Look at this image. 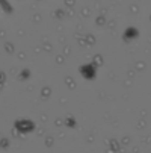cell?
I'll return each instance as SVG.
<instances>
[{"instance_id":"6da1fadb","label":"cell","mask_w":151,"mask_h":153,"mask_svg":"<svg viewBox=\"0 0 151 153\" xmlns=\"http://www.w3.org/2000/svg\"><path fill=\"white\" fill-rule=\"evenodd\" d=\"M15 127L20 130V132L27 134V132H30V130H33L35 123L30 121V120H20V121H15Z\"/></svg>"},{"instance_id":"7a4b0ae2","label":"cell","mask_w":151,"mask_h":153,"mask_svg":"<svg viewBox=\"0 0 151 153\" xmlns=\"http://www.w3.org/2000/svg\"><path fill=\"white\" fill-rule=\"evenodd\" d=\"M80 73H82V76L85 77V79H94L95 77V73H97V70H95V67L92 64H85V65H82L80 67Z\"/></svg>"},{"instance_id":"3957f363","label":"cell","mask_w":151,"mask_h":153,"mask_svg":"<svg viewBox=\"0 0 151 153\" xmlns=\"http://www.w3.org/2000/svg\"><path fill=\"white\" fill-rule=\"evenodd\" d=\"M0 5H2V8H3L5 11H8V12H12V8L9 6V2H8V0H0Z\"/></svg>"}]
</instances>
